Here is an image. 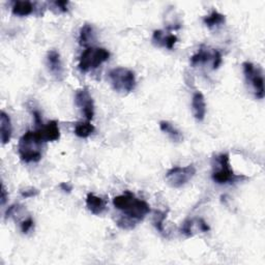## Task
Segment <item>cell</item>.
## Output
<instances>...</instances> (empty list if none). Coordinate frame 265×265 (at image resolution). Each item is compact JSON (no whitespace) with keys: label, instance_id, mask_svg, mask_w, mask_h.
<instances>
[{"label":"cell","instance_id":"ffe728a7","mask_svg":"<svg viewBox=\"0 0 265 265\" xmlns=\"http://www.w3.org/2000/svg\"><path fill=\"white\" fill-rule=\"evenodd\" d=\"M93 35H94L93 27L89 24L83 25L80 30V36H79L80 44L82 46H87L90 43V39H93Z\"/></svg>","mask_w":265,"mask_h":265},{"label":"cell","instance_id":"2e32d148","mask_svg":"<svg viewBox=\"0 0 265 265\" xmlns=\"http://www.w3.org/2000/svg\"><path fill=\"white\" fill-rule=\"evenodd\" d=\"M160 128L162 130V132H164L165 134H167L170 139L173 140V142H181L183 140V136L180 132V131H178L174 126L172 124H170L169 121H165L163 120L160 122Z\"/></svg>","mask_w":265,"mask_h":265},{"label":"cell","instance_id":"cb8c5ba5","mask_svg":"<svg viewBox=\"0 0 265 265\" xmlns=\"http://www.w3.org/2000/svg\"><path fill=\"white\" fill-rule=\"evenodd\" d=\"M223 63V58H222V53L219 50H215V53H213V59H212V68L213 69H218L220 66Z\"/></svg>","mask_w":265,"mask_h":265},{"label":"cell","instance_id":"44dd1931","mask_svg":"<svg viewBox=\"0 0 265 265\" xmlns=\"http://www.w3.org/2000/svg\"><path fill=\"white\" fill-rule=\"evenodd\" d=\"M166 212L164 211H156L155 216H154V226L156 229L161 233V234H165V229H164V221L166 219Z\"/></svg>","mask_w":265,"mask_h":265},{"label":"cell","instance_id":"ba28073f","mask_svg":"<svg viewBox=\"0 0 265 265\" xmlns=\"http://www.w3.org/2000/svg\"><path fill=\"white\" fill-rule=\"evenodd\" d=\"M75 103L81 109L87 121H91L95 116V103L87 88L78 90L75 96Z\"/></svg>","mask_w":265,"mask_h":265},{"label":"cell","instance_id":"7c38bea8","mask_svg":"<svg viewBox=\"0 0 265 265\" xmlns=\"http://www.w3.org/2000/svg\"><path fill=\"white\" fill-rule=\"evenodd\" d=\"M86 206L91 213L99 216L106 210L107 201L104 198L96 196L93 193H88L86 197Z\"/></svg>","mask_w":265,"mask_h":265},{"label":"cell","instance_id":"8992f818","mask_svg":"<svg viewBox=\"0 0 265 265\" xmlns=\"http://www.w3.org/2000/svg\"><path fill=\"white\" fill-rule=\"evenodd\" d=\"M196 174V167L193 164L186 167H173L166 173L165 179L171 188L178 189L192 180Z\"/></svg>","mask_w":265,"mask_h":265},{"label":"cell","instance_id":"83f0119b","mask_svg":"<svg viewBox=\"0 0 265 265\" xmlns=\"http://www.w3.org/2000/svg\"><path fill=\"white\" fill-rule=\"evenodd\" d=\"M7 198H8L7 193H6V190H5L4 185L2 183V186H1V197H0V202H1V205H4L5 204V202H6Z\"/></svg>","mask_w":265,"mask_h":265},{"label":"cell","instance_id":"603a6c76","mask_svg":"<svg viewBox=\"0 0 265 265\" xmlns=\"http://www.w3.org/2000/svg\"><path fill=\"white\" fill-rule=\"evenodd\" d=\"M21 196L23 198H33V197H35L37 196L39 194V191L36 190L35 188H27V189H24V190H21Z\"/></svg>","mask_w":265,"mask_h":265},{"label":"cell","instance_id":"ac0fdd59","mask_svg":"<svg viewBox=\"0 0 265 265\" xmlns=\"http://www.w3.org/2000/svg\"><path fill=\"white\" fill-rule=\"evenodd\" d=\"M213 53H215V50L210 53L207 49L201 47L198 52L191 57V65L195 66L201 64H206L207 61L213 59Z\"/></svg>","mask_w":265,"mask_h":265},{"label":"cell","instance_id":"4fadbf2b","mask_svg":"<svg viewBox=\"0 0 265 265\" xmlns=\"http://www.w3.org/2000/svg\"><path fill=\"white\" fill-rule=\"evenodd\" d=\"M177 36L175 34H166L163 30H156L152 34V42L159 47H165L169 50L174 48L177 43Z\"/></svg>","mask_w":265,"mask_h":265},{"label":"cell","instance_id":"d6986e66","mask_svg":"<svg viewBox=\"0 0 265 265\" xmlns=\"http://www.w3.org/2000/svg\"><path fill=\"white\" fill-rule=\"evenodd\" d=\"M95 132V127L89 121L79 122L75 127V134L79 138H88Z\"/></svg>","mask_w":265,"mask_h":265},{"label":"cell","instance_id":"9a60e30c","mask_svg":"<svg viewBox=\"0 0 265 265\" xmlns=\"http://www.w3.org/2000/svg\"><path fill=\"white\" fill-rule=\"evenodd\" d=\"M34 11V4L30 1H15L12 6V13L18 17H27Z\"/></svg>","mask_w":265,"mask_h":265},{"label":"cell","instance_id":"9c48e42d","mask_svg":"<svg viewBox=\"0 0 265 265\" xmlns=\"http://www.w3.org/2000/svg\"><path fill=\"white\" fill-rule=\"evenodd\" d=\"M47 66L49 72L52 74V76L58 80H64L65 77V68L63 61H61L60 54L56 50H51L47 54Z\"/></svg>","mask_w":265,"mask_h":265},{"label":"cell","instance_id":"277c9868","mask_svg":"<svg viewBox=\"0 0 265 265\" xmlns=\"http://www.w3.org/2000/svg\"><path fill=\"white\" fill-rule=\"evenodd\" d=\"M108 78L113 89L122 95L132 93L137 84L135 73L127 67L112 68L108 73Z\"/></svg>","mask_w":265,"mask_h":265},{"label":"cell","instance_id":"30bf717a","mask_svg":"<svg viewBox=\"0 0 265 265\" xmlns=\"http://www.w3.org/2000/svg\"><path fill=\"white\" fill-rule=\"evenodd\" d=\"M35 132L43 143L44 142L57 141L60 138V131L57 121L55 120H51L47 125H44L43 127L36 129Z\"/></svg>","mask_w":265,"mask_h":265},{"label":"cell","instance_id":"52a82bcc","mask_svg":"<svg viewBox=\"0 0 265 265\" xmlns=\"http://www.w3.org/2000/svg\"><path fill=\"white\" fill-rule=\"evenodd\" d=\"M242 67L247 82L250 83L254 89L255 97L262 99L264 98V79L261 67H256L252 63H249V61L243 63Z\"/></svg>","mask_w":265,"mask_h":265},{"label":"cell","instance_id":"e0dca14e","mask_svg":"<svg viewBox=\"0 0 265 265\" xmlns=\"http://www.w3.org/2000/svg\"><path fill=\"white\" fill-rule=\"evenodd\" d=\"M226 22V17L223 14L215 11H213L206 17L203 19V23H204L208 28H216L219 27L223 24H225Z\"/></svg>","mask_w":265,"mask_h":265},{"label":"cell","instance_id":"7402d4cb","mask_svg":"<svg viewBox=\"0 0 265 265\" xmlns=\"http://www.w3.org/2000/svg\"><path fill=\"white\" fill-rule=\"evenodd\" d=\"M193 225H194V220L188 219L185 222H183L182 226L180 228L181 233L183 235H186L187 237H192L193 236Z\"/></svg>","mask_w":265,"mask_h":265},{"label":"cell","instance_id":"5bb4252c","mask_svg":"<svg viewBox=\"0 0 265 265\" xmlns=\"http://www.w3.org/2000/svg\"><path fill=\"white\" fill-rule=\"evenodd\" d=\"M12 134L13 126L11 118L4 111H1V113H0V139H1V143L3 145L11 141Z\"/></svg>","mask_w":265,"mask_h":265},{"label":"cell","instance_id":"4316f807","mask_svg":"<svg viewBox=\"0 0 265 265\" xmlns=\"http://www.w3.org/2000/svg\"><path fill=\"white\" fill-rule=\"evenodd\" d=\"M198 226H199V229L202 231V232H208L210 230L209 226L206 224V222L203 220V219H199L198 220Z\"/></svg>","mask_w":265,"mask_h":265},{"label":"cell","instance_id":"8fae6325","mask_svg":"<svg viewBox=\"0 0 265 265\" xmlns=\"http://www.w3.org/2000/svg\"><path fill=\"white\" fill-rule=\"evenodd\" d=\"M193 115L198 121H203L206 115V101L204 96L200 91L194 94L192 98Z\"/></svg>","mask_w":265,"mask_h":265},{"label":"cell","instance_id":"3957f363","mask_svg":"<svg viewBox=\"0 0 265 265\" xmlns=\"http://www.w3.org/2000/svg\"><path fill=\"white\" fill-rule=\"evenodd\" d=\"M43 142L37 137L35 131H27L19 140V156L25 163H37L42 160Z\"/></svg>","mask_w":265,"mask_h":265},{"label":"cell","instance_id":"f1b7e54d","mask_svg":"<svg viewBox=\"0 0 265 265\" xmlns=\"http://www.w3.org/2000/svg\"><path fill=\"white\" fill-rule=\"evenodd\" d=\"M59 187H60L61 190H63L64 192H66V193H70L73 190V187L70 186L69 183H67V182H61Z\"/></svg>","mask_w":265,"mask_h":265},{"label":"cell","instance_id":"6da1fadb","mask_svg":"<svg viewBox=\"0 0 265 265\" xmlns=\"http://www.w3.org/2000/svg\"><path fill=\"white\" fill-rule=\"evenodd\" d=\"M113 205L124 213V216L117 221V225L122 229L134 228L138 222L143 220L150 212L148 203L138 199L129 191L114 197Z\"/></svg>","mask_w":265,"mask_h":265},{"label":"cell","instance_id":"d4e9b609","mask_svg":"<svg viewBox=\"0 0 265 265\" xmlns=\"http://www.w3.org/2000/svg\"><path fill=\"white\" fill-rule=\"evenodd\" d=\"M33 225H34L33 220L32 218H28V219L24 220V221L21 223V230H22V232H23L24 234H27L30 230L33 229Z\"/></svg>","mask_w":265,"mask_h":265},{"label":"cell","instance_id":"5b68a950","mask_svg":"<svg viewBox=\"0 0 265 265\" xmlns=\"http://www.w3.org/2000/svg\"><path fill=\"white\" fill-rule=\"evenodd\" d=\"M110 57L109 51L104 48L89 47L85 49L79 59V68L82 73L98 68Z\"/></svg>","mask_w":265,"mask_h":265},{"label":"cell","instance_id":"484cf974","mask_svg":"<svg viewBox=\"0 0 265 265\" xmlns=\"http://www.w3.org/2000/svg\"><path fill=\"white\" fill-rule=\"evenodd\" d=\"M52 4L58 8V11L61 13H66L67 12V5H68V1H54L52 2Z\"/></svg>","mask_w":265,"mask_h":265},{"label":"cell","instance_id":"7a4b0ae2","mask_svg":"<svg viewBox=\"0 0 265 265\" xmlns=\"http://www.w3.org/2000/svg\"><path fill=\"white\" fill-rule=\"evenodd\" d=\"M212 174L211 178L218 185H227V183H234L241 179H247L246 176L237 175L234 173L230 166L229 155L221 154L212 158Z\"/></svg>","mask_w":265,"mask_h":265}]
</instances>
